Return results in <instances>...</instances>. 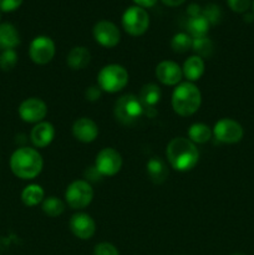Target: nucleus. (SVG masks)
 I'll return each mask as SVG.
<instances>
[{"instance_id":"aec40b11","label":"nucleus","mask_w":254,"mask_h":255,"mask_svg":"<svg viewBox=\"0 0 254 255\" xmlns=\"http://www.w3.org/2000/svg\"><path fill=\"white\" fill-rule=\"evenodd\" d=\"M91 61V54L89 49L85 46H75L69 51L66 57V62L70 69L82 70Z\"/></svg>"},{"instance_id":"f257e3e1","label":"nucleus","mask_w":254,"mask_h":255,"mask_svg":"<svg viewBox=\"0 0 254 255\" xmlns=\"http://www.w3.org/2000/svg\"><path fill=\"white\" fill-rule=\"evenodd\" d=\"M166 156L172 168L178 172H187L197 166L199 152L196 144L189 138L174 137L167 144Z\"/></svg>"},{"instance_id":"20e7f679","label":"nucleus","mask_w":254,"mask_h":255,"mask_svg":"<svg viewBox=\"0 0 254 255\" xmlns=\"http://www.w3.org/2000/svg\"><path fill=\"white\" fill-rule=\"evenodd\" d=\"M129 75L122 65L110 64L102 67L97 75V86L105 92L115 94L127 86Z\"/></svg>"},{"instance_id":"f8f14e48","label":"nucleus","mask_w":254,"mask_h":255,"mask_svg":"<svg viewBox=\"0 0 254 255\" xmlns=\"http://www.w3.org/2000/svg\"><path fill=\"white\" fill-rule=\"evenodd\" d=\"M95 40L104 47H115L121 40L120 30L114 22L109 20H101L96 22L92 30Z\"/></svg>"},{"instance_id":"39448f33","label":"nucleus","mask_w":254,"mask_h":255,"mask_svg":"<svg viewBox=\"0 0 254 255\" xmlns=\"http://www.w3.org/2000/svg\"><path fill=\"white\" fill-rule=\"evenodd\" d=\"M115 117L124 125H132L141 119L144 114V107L137 96L132 94L124 95L115 104Z\"/></svg>"},{"instance_id":"f03ea898","label":"nucleus","mask_w":254,"mask_h":255,"mask_svg":"<svg viewBox=\"0 0 254 255\" xmlns=\"http://www.w3.org/2000/svg\"><path fill=\"white\" fill-rule=\"evenodd\" d=\"M44 159L37 149L31 147L17 148L10 157V169L21 179H34L41 173Z\"/></svg>"},{"instance_id":"7ed1b4c3","label":"nucleus","mask_w":254,"mask_h":255,"mask_svg":"<svg viewBox=\"0 0 254 255\" xmlns=\"http://www.w3.org/2000/svg\"><path fill=\"white\" fill-rule=\"evenodd\" d=\"M171 104L173 111L179 116H192L201 107L202 94L193 82H181L173 90Z\"/></svg>"},{"instance_id":"2f4dec72","label":"nucleus","mask_w":254,"mask_h":255,"mask_svg":"<svg viewBox=\"0 0 254 255\" xmlns=\"http://www.w3.org/2000/svg\"><path fill=\"white\" fill-rule=\"evenodd\" d=\"M22 4V0H0V11L1 12H11L20 7Z\"/></svg>"},{"instance_id":"2eb2a0df","label":"nucleus","mask_w":254,"mask_h":255,"mask_svg":"<svg viewBox=\"0 0 254 255\" xmlns=\"http://www.w3.org/2000/svg\"><path fill=\"white\" fill-rule=\"evenodd\" d=\"M72 134L77 141L82 143H91L99 136V126L94 120L81 117L72 125Z\"/></svg>"},{"instance_id":"412c9836","label":"nucleus","mask_w":254,"mask_h":255,"mask_svg":"<svg viewBox=\"0 0 254 255\" xmlns=\"http://www.w3.org/2000/svg\"><path fill=\"white\" fill-rule=\"evenodd\" d=\"M161 97L162 92L159 86H157L156 84H147L142 86L138 99L143 105L144 111H146V110H153L154 106L161 101Z\"/></svg>"},{"instance_id":"58836bf2","label":"nucleus","mask_w":254,"mask_h":255,"mask_svg":"<svg viewBox=\"0 0 254 255\" xmlns=\"http://www.w3.org/2000/svg\"><path fill=\"white\" fill-rule=\"evenodd\" d=\"M253 9H254V2H253Z\"/></svg>"},{"instance_id":"5701e85b","label":"nucleus","mask_w":254,"mask_h":255,"mask_svg":"<svg viewBox=\"0 0 254 255\" xmlns=\"http://www.w3.org/2000/svg\"><path fill=\"white\" fill-rule=\"evenodd\" d=\"M45 199V192L39 184H29L21 192V201L26 207H35Z\"/></svg>"},{"instance_id":"c756f323","label":"nucleus","mask_w":254,"mask_h":255,"mask_svg":"<svg viewBox=\"0 0 254 255\" xmlns=\"http://www.w3.org/2000/svg\"><path fill=\"white\" fill-rule=\"evenodd\" d=\"M94 255H120V252L114 244L102 242L95 246Z\"/></svg>"},{"instance_id":"4468645a","label":"nucleus","mask_w":254,"mask_h":255,"mask_svg":"<svg viewBox=\"0 0 254 255\" xmlns=\"http://www.w3.org/2000/svg\"><path fill=\"white\" fill-rule=\"evenodd\" d=\"M156 77L161 84L166 86H176L181 84L183 72H182V67L177 62L166 60L157 65Z\"/></svg>"},{"instance_id":"b1692460","label":"nucleus","mask_w":254,"mask_h":255,"mask_svg":"<svg viewBox=\"0 0 254 255\" xmlns=\"http://www.w3.org/2000/svg\"><path fill=\"white\" fill-rule=\"evenodd\" d=\"M213 131L208 125L204 124H193L188 129V138L193 142L194 144H203L207 143L212 138Z\"/></svg>"},{"instance_id":"6e6552de","label":"nucleus","mask_w":254,"mask_h":255,"mask_svg":"<svg viewBox=\"0 0 254 255\" xmlns=\"http://www.w3.org/2000/svg\"><path fill=\"white\" fill-rule=\"evenodd\" d=\"M122 156L117 149L106 147L97 153L95 159V168L102 177H112L122 168Z\"/></svg>"},{"instance_id":"c9c22d12","label":"nucleus","mask_w":254,"mask_h":255,"mask_svg":"<svg viewBox=\"0 0 254 255\" xmlns=\"http://www.w3.org/2000/svg\"><path fill=\"white\" fill-rule=\"evenodd\" d=\"M184 1H186V0H162V2H163L164 5H167V6H179V5L183 4Z\"/></svg>"},{"instance_id":"423d86ee","label":"nucleus","mask_w":254,"mask_h":255,"mask_svg":"<svg viewBox=\"0 0 254 255\" xmlns=\"http://www.w3.org/2000/svg\"><path fill=\"white\" fill-rule=\"evenodd\" d=\"M94 199V188L87 181H74L65 191V201L72 209H84Z\"/></svg>"},{"instance_id":"f3484780","label":"nucleus","mask_w":254,"mask_h":255,"mask_svg":"<svg viewBox=\"0 0 254 255\" xmlns=\"http://www.w3.org/2000/svg\"><path fill=\"white\" fill-rule=\"evenodd\" d=\"M204 70H206V65H204V60L202 57L193 55V56H189L188 59L184 61L183 67H182V72H183V76L188 80L189 82L198 81L204 74Z\"/></svg>"},{"instance_id":"6ab92c4d","label":"nucleus","mask_w":254,"mask_h":255,"mask_svg":"<svg viewBox=\"0 0 254 255\" xmlns=\"http://www.w3.org/2000/svg\"><path fill=\"white\" fill-rule=\"evenodd\" d=\"M146 169L149 179H151L153 183L157 184L163 183L169 174L168 167H167L166 162L162 158H159V157H152V158L147 162Z\"/></svg>"},{"instance_id":"0eeeda50","label":"nucleus","mask_w":254,"mask_h":255,"mask_svg":"<svg viewBox=\"0 0 254 255\" xmlns=\"http://www.w3.org/2000/svg\"><path fill=\"white\" fill-rule=\"evenodd\" d=\"M122 26L127 34L132 36H141L149 26V15L143 7L137 5L129 6L122 15Z\"/></svg>"},{"instance_id":"cd10ccee","label":"nucleus","mask_w":254,"mask_h":255,"mask_svg":"<svg viewBox=\"0 0 254 255\" xmlns=\"http://www.w3.org/2000/svg\"><path fill=\"white\" fill-rule=\"evenodd\" d=\"M202 15L208 20V22L211 25H217L221 22L222 16H223V12L222 9L216 4H208L207 6H204L202 9Z\"/></svg>"},{"instance_id":"4c0bfd02","label":"nucleus","mask_w":254,"mask_h":255,"mask_svg":"<svg viewBox=\"0 0 254 255\" xmlns=\"http://www.w3.org/2000/svg\"><path fill=\"white\" fill-rule=\"evenodd\" d=\"M0 20H1V11H0Z\"/></svg>"},{"instance_id":"f704fd0d","label":"nucleus","mask_w":254,"mask_h":255,"mask_svg":"<svg viewBox=\"0 0 254 255\" xmlns=\"http://www.w3.org/2000/svg\"><path fill=\"white\" fill-rule=\"evenodd\" d=\"M134 4L139 7H152L157 2V0H133Z\"/></svg>"},{"instance_id":"dca6fc26","label":"nucleus","mask_w":254,"mask_h":255,"mask_svg":"<svg viewBox=\"0 0 254 255\" xmlns=\"http://www.w3.org/2000/svg\"><path fill=\"white\" fill-rule=\"evenodd\" d=\"M55 127L52 124L46 121H41L39 124L35 125L30 133V138H31L32 144L37 148H45L49 146L55 138Z\"/></svg>"},{"instance_id":"4be33fe9","label":"nucleus","mask_w":254,"mask_h":255,"mask_svg":"<svg viewBox=\"0 0 254 255\" xmlns=\"http://www.w3.org/2000/svg\"><path fill=\"white\" fill-rule=\"evenodd\" d=\"M209 27H211V24L202 14L198 16L189 17L187 21V31L192 39H201V37L207 36Z\"/></svg>"},{"instance_id":"9d476101","label":"nucleus","mask_w":254,"mask_h":255,"mask_svg":"<svg viewBox=\"0 0 254 255\" xmlns=\"http://www.w3.org/2000/svg\"><path fill=\"white\" fill-rule=\"evenodd\" d=\"M56 47L55 42L49 36H36L29 46V56L36 65H46L54 59Z\"/></svg>"},{"instance_id":"1a4fd4ad","label":"nucleus","mask_w":254,"mask_h":255,"mask_svg":"<svg viewBox=\"0 0 254 255\" xmlns=\"http://www.w3.org/2000/svg\"><path fill=\"white\" fill-rule=\"evenodd\" d=\"M212 131L219 142L227 144L238 143L244 136V129L242 125L232 119H221L216 122Z\"/></svg>"},{"instance_id":"c85d7f7f","label":"nucleus","mask_w":254,"mask_h":255,"mask_svg":"<svg viewBox=\"0 0 254 255\" xmlns=\"http://www.w3.org/2000/svg\"><path fill=\"white\" fill-rule=\"evenodd\" d=\"M17 64V54L15 50H2L0 54V69L2 71H10Z\"/></svg>"},{"instance_id":"393cba45","label":"nucleus","mask_w":254,"mask_h":255,"mask_svg":"<svg viewBox=\"0 0 254 255\" xmlns=\"http://www.w3.org/2000/svg\"><path fill=\"white\" fill-rule=\"evenodd\" d=\"M65 208H66L65 202L61 201L60 198H57V197H47V198H45L44 201H42V212H44L46 216L52 217V218L61 216L65 212Z\"/></svg>"},{"instance_id":"ddd939ff","label":"nucleus","mask_w":254,"mask_h":255,"mask_svg":"<svg viewBox=\"0 0 254 255\" xmlns=\"http://www.w3.org/2000/svg\"><path fill=\"white\" fill-rule=\"evenodd\" d=\"M70 229L76 238L87 241L96 233V223L87 213H76L70 219Z\"/></svg>"},{"instance_id":"a878e982","label":"nucleus","mask_w":254,"mask_h":255,"mask_svg":"<svg viewBox=\"0 0 254 255\" xmlns=\"http://www.w3.org/2000/svg\"><path fill=\"white\" fill-rule=\"evenodd\" d=\"M193 39L187 32H178L171 40V47L177 54H184L188 50H192Z\"/></svg>"},{"instance_id":"e433bc0d","label":"nucleus","mask_w":254,"mask_h":255,"mask_svg":"<svg viewBox=\"0 0 254 255\" xmlns=\"http://www.w3.org/2000/svg\"><path fill=\"white\" fill-rule=\"evenodd\" d=\"M232 255H246V254H243V253H234V254H232Z\"/></svg>"},{"instance_id":"9b49d317","label":"nucleus","mask_w":254,"mask_h":255,"mask_svg":"<svg viewBox=\"0 0 254 255\" xmlns=\"http://www.w3.org/2000/svg\"><path fill=\"white\" fill-rule=\"evenodd\" d=\"M20 119L27 124H39L44 121L47 115V105L39 97H29L20 104L19 109Z\"/></svg>"},{"instance_id":"bb28decb","label":"nucleus","mask_w":254,"mask_h":255,"mask_svg":"<svg viewBox=\"0 0 254 255\" xmlns=\"http://www.w3.org/2000/svg\"><path fill=\"white\" fill-rule=\"evenodd\" d=\"M192 50L196 52L197 56L202 57V59H207L213 52V42L207 36L201 37V39H193Z\"/></svg>"},{"instance_id":"72a5a7b5","label":"nucleus","mask_w":254,"mask_h":255,"mask_svg":"<svg viewBox=\"0 0 254 255\" xmlns=\"http://www.w3.org/2000/svg\"><path fill=\"white\" fill-rule=\"evenodd\" d=\"M187 12H188L189 17L198 16V15L202 14V7L197 4H191L187 7Z\"/></svg>"},{"instance_id":"a211bd4d","label":"nucleus","mask_w":254,"mask_h":255,"mask_svg":"<svg viewBox=\"0 0 254 255\" xmlns=\"http://www.w3.org/2000/svg\"><path fill=\"white\" fill-rule=\"evenodd\" d=\"M20 44L17 29L10 22L0 24V50H14Z\"/></svg>"},{"instance_id":"7c9ffc66","label":"nucleus","mask_w":254,"mask_h":255,"mask_svg":"<svg viewBox=\"0 0 254 255\" xmlns=\"http://www.w3.org/2000/svg\"><path fill=\"white\" fill-rule=\"evenodd\" d=\"M227 4L234 12L243 14L251 7L252 0H227Z\"/></svg>"},{"instance_id":"473e14b6","label":"nucleus","mask_w":254,"mask_h":255,"mask_svg":"<svg viewBox=\"0 0 254 255\" xmlns=\"http://www.w3.org/2000/svg\"><path fill=\"white\" fill-rule=\"evenodd\" d=\"M101 94H102V90L100 89L99 86H90L89 89L86 90V92H85V96H86V99L89 100V101H97V100L101 97Z\"/></svg>"}]
</instances>
